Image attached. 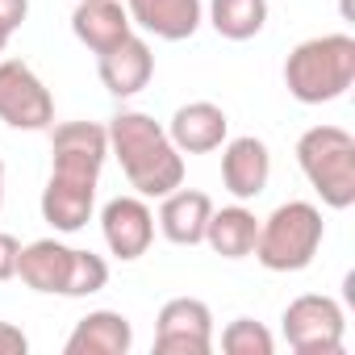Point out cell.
Here are the masks:
<instances>
[{"instance_id":"1","label":"cell","mask_w":355,"mask_h":355,"mask_svg":"<svg viewBox=\"0 0 355 355\" xmlns=\"http://www.w3.org/2000/svg\"><path fill=\"white\" fill-rule=\"evenodd\" d=\"M105 130H109V155H117L138 197H167L171 189L184 184V155L175 150V142L150 113L121 109Z\"/></svg>"},{"instance_id":"2","label":"cell","mask_w":355,"mask_h":355,"mask_svg":"<svg viewBox=\"0 0 355 355\" xmlns=\"http://www.w3.org/2000/svg\"><path fill=\"white\" fill-rule=\"evenodd\" d=\"M284 84L301 105H330L347 96V88L355 84V38L322 34L293 46V55L284 59Z\"/></svg>"},{"instance_id":"3","label":"cell","mask_w":355,"mask_h":355,"mask_svg":"<svg viewBox=\"0 0 355 355\" xmlns=\"http://www.w3.org/2000/svg\"><path fill=\"white\" fill-rule=\"evenodd\" d=\"M17 276L34 293H59V297H92L109 284V263L92 251L63 247L59 239H38L21 247Z\"/></svg>"},{"instance_id":"4","label":"cell","mask_w":355,"mask_h":355,"mask_svg":"<svg viewBox=\"0 0 355 355\" xmlns=\"http://www.w3.org/2000/svg\"><path fill=\"white\" fill-rule=\"evenodd\" d=\"M297 167L330 209L355 205V138L343 125H313L297 138Z\"/></svg>"},{"instance_id":"5","label":"cell","mask_w":355,"mask_h":355,"mask_svg":"<svg viewBox=\"0 0 355 355\" xmlns=\"http://www.w3.org/2000/svg\"><path fill=\"white\" fill-rule=\"evenodd\" d=\"M322 234H326V222H322L318 205H309V201H284V205H276L259 222L251 255L268 272H305L313 263L318 247H322Z\"/></svg>"},{"instance_id":"6","label":"cell","mask_w":355,"mask_h":355,"mask_svg":"<svg viewBox=\"0 0 355 355\" xmlns=\"http://www.w3.org/2000/svg\"><path fill=\"white\" fill-rule=\"evenodd\" d=\"M280 330H284V343L297 355H338L343 334H347V318H343V305L334 297L305 293V297L288 301V309L280 318Z\"/></svg>"},{"instance_id":"7","label":"cell","mask_w":355,"mask_h":355,"mask_svg":"<svg viewBox=\"0 0 355 355\" xmlns=\"http://www.w3.org/2000/svg\"><path fill=\"white\" fill-rule=\"evenodd\" d=\"M0 121L13 130H51L55 96L21 59H0Z\"/></svg>"},{"instance_id":"8","label":"cell","mask_w":355,"mask_h":355,"mask_svg":"<svg viewBox=\"0 0 355 355\" xmlns=\"http://www.w3.org/2000/svg\"><path fill=\"white\" fill-rule=\"evenodd\" d=\"M155 351L163 355H209L214 313L201 297H171L155 318Z\"/></svg>"},{"instance_id":"9","label":"cell","mask_w":355,"mask_h":355,"mask_svg":"<svg viewBox=\"0 0 355 355\" xmlns=\"http://www.w3.org/2000/svg\"><path fill=\"white\" fill-rule=\"evenodd\" d=\"M109 159V130L96 121H63L51 134V175L67 180H101Z\"/></svg>"},{"instance_id":"10","label":"cell","mask_w":355,"mask_h":355,"mask_svg":"<svg viewBox=\"0 0 355 355\" xmlns=\"http://www.w3.org/2000/svg\"><path fill=\"white\" fill-rule=\"evenodd\" d=\"M101 234H105V247L121 263H134L155 243V214L146 209L142 197H113L101 209Z\"/></svg>"},{"instance_id":"11","label":"cell","mask_w":355,"mask_h":355,"mask_svg":"<svg viewBox=\"0 0 355 355\" xmlns=\"http://www.w3.org/2000/svg\"><path fill=\"white\" fill-rule=\"evenodd\" d=\"M226 134H230V117L214 101H189L167 121V138L180 155H209L226 142Z\"/></svg>"},{"instance_id":"12","label":"cell","mask_w":355,"mask_h":355,"mask_svg":"<svg viewBox=\"0 0 355 355\" xmlns=\"http://www.w3.org/2000/svg\"><path fill=\"white\" fill-rule=\"evenodd\" d=\"M96 76L117 101L138 96L150 84V76H155V55H150V46L138 34H130L117 46H109L105 55H96Z\"/></svg>"},{"instance_id":"13","label":"cell","mask_w":355,"mask_h":355,"mask_svg":"<svg viewBox=\"0 0 355 355\" xmlns=\"http://www.w3.org/2000/svg\"><path fill=\"white\" fill-rule=\"evenodd\" d=\"M272 180V155L259 138H230L222 150V184L239 201H255Z\"/></svg>"},{"instance_id":"14","label":"cell","mask_w":355,"mask_h":355,"mask_svg":"<svg viewBox=\"0 0 355 355\" xmlns=\"http://www.w3.org/2000/svg\"><path fill=\"white\" fill-rule=\"evenodd\" d=\"M159 201H163L159 205V230H163L167 243H175V247L205 243V226H209V214H214L209 193H201V189H171Z\"/></svg>"},{"instance_id":"15","label":"cell","mask_w":355,"mask_h":355,"mask_svg":"<svg viewBox=\"0 0 355 355\" xmlns=\"http://www.w3.org/2000/svg\"><path fill=\"white\" fill-rule=\"evenodd\" d=\"M134 347V326L117 309H92L76 322L63 343V355H125Z\"/></svg>"},{"instance_id":"16","label":"cell","mask_w":355,"mask_h":355,"mask_svg":"<svg viewBox=\"0 0 355 355\" xmlns=\"http://www.w3.org/2000/svg\"><path fill=\"white\" fill-rule=\"evenodd\" d=\"M125 13L163 42H184L201 30V0H125Z\"/></svg>"},{"instance_id":"17","label":"cell","mask_w":355,"mask_h":355,"mask_svg":"<svg viewBox=\"0 0 355 355\" xmlns=\"http://www.w3.org/2000/svg\"><path fill=\"white\" fill-rule=\"evenodd\" d=\"M96 205V180H67V175H51L42 189V218L59 234H76L88 226Z\"/></svg>"},{"instance_id":"18","label":"cell","mask_w":355,"mask_h":355,"mask_svg":"<svg viewBox=\"0 0 355 355\" xmlns=\"http://www.w3.org/2000/svg\"><path fill=\"white\" fill-rule=\"evenodd\" d=\"M71 34L92 55H105L109 46H117L121 38L134 34V21L117 0H80L76 13H71Z\"/></svg>"},{"instance_id":"19","label":"cell","mask_w":355,"mask_h":355,"mask_svg":"<svg viewBox=\"0 0 355 355\" xmlns=\"http://www.w3.org/2000/svg\"><path fill=\"white\" fill-rule=\"evenodd\" d=\"M255 234H259V218L251 209H243V205L214 209L209 226H205V243L222 259H247L255 251Z\"/></svg>"},{"instance_id":"20","label":"cell","mask_w":355,"mask_h":355,"mask_svg":"<svg viewBox=\"0 0 355 355\" xmlns=\"http://www.w3.org/2000/svg\"><path fill=\"white\" fill-rule=\"evenodd\" d=\"M209 26L230 42H247L268 26V0H209Z\"/></svg>"},{"instance_id":"21","label":"cell","mask_w":355,"mask_h":355,"mask_svg":"<svg viewBox=\"0 0 355 355\" xmlns=\"http://www.w3.org/2000/svg\"><path fill=\"white\" fill-rule=\"evenodd\" d=\"M222 351L226 355H272L276 351V338L263 322L255 318H234L226 330H222Z\"/></svg>"},{"instance_id":"22","label":"cell","mask_w":355,"mask_h":355,"mask_svg":"<svg viewBox=\"0 0 355 355\" xmlns=\"http://www.w3.org/2000/svg\"><path fill=\"white\" fill-rule=\"evenodd\" d=\"M30 17V0H0V55H5L9 38L26 26Z\"/></svg>"},{"instance_id":"23","label":"cell","mask_w":355,"mask_h":355,"mask_svg":"<svg viewBox=\"0 0 355 355\" xmlns=\"http://www.w3.org/2000/svg\"><path fill=\"white\" fill-rule=\"evenodd\" d=\"M26 351H30L26 330L13 322H0V355H26Z\"/></svg>"},{"instance_id":"24","label":"cell","mask_w":355,"mask_h":355,"mask_svg":"<svg viewBox=\"0 0 355 355\" xmlns=\"http://www.w3.org/2000/svg\"><path fill=\"white\" fill-rule=\"evenodd\" d=\"M17 255H21V243L0 230V280H13L17 276Z\"/></svg>"},{"instance_id":"25","label":"cell","mask_w":355,"mask_h":355,"mask_svg":"<svg viewBox=\"0 0 355 355\" xmlns=\"http://www.w3.org/2000/svg\"><path fill=\"white\" fill-rule=\"evenodd\" d=\"M0 205H5V159H0Z\"/></svg>"}]
</instances>
